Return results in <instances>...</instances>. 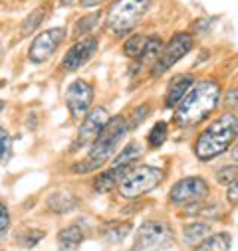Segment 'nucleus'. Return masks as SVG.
I'll return each instance as SVG.
<instances>
[{"label": "nucleus", "mask_w": 238, "mask_h": 251, "mask_svg": "<svg viewBox=\"0 0 238 251\" xmlns=\"http://www.w3.org/2000/svg\"><path fill=\"white\" fill-rule=\"evenodd\" d=\"M220 85L210 79L195 83L175 109V121L178 127H195L203 123L220 103Z\"/></svg>", "instance_id": "nucleus-1"}, {"label": "nucleus", "mask_w": 238, "mask_h": 251, "mask_svg": "<svg viewBox=\"0 0 238 251\" xmlns=\"http://www.w3.org/2000/svg\"><path fill=\"white\" fill-rule=\"evenodd\" d=\"M127 131H129V127H127L125 117H121V115L109 117L105 127L97 135V139L89 145L88 158L82 162H76L72 166V172L74 174H88V172L99 170L111 156H115V151H117L119 143L123 141V137L127 135Z\"/></svg>", "instance_id": "nucleus-2"}, {"label": "nucleus", "mask_w": 238, "mask_h": 251, "mask_svg": "<svg viewBox=\"0 0 238 251\" xmlns=\"http://www.w3.org/2000/svg\"><path fill=\"white\" fill-rule=\"evenodd\" d=\"M238 133V121L234 113H224L218 117L214 123H210L208 127L199 135L195 143V154L199 160H212L218 154L226 152L230 145H234Z\"/></svg>", "instance_id": "nucleus-3"}, {"label": "nucleus", "mask_w": 238, "mask_h": 251, "mask_svg": "<svg viewBox=\"0 0 238 251\" xmlns=\"http://www.w3.org/2000/svg\"><path fill=\"white\" fill-rule=\"evenodd\" d=\"M151 0H117L107 14V30L113 36H127L141 22Z\"/></svg>", "instance_id": "nucleus-4"}, {"label": "nucleus", "mask_w": 238, "mask_h": 251, "mask_svg": "<svg viewBox=\"0 0 238 251\" xmlns=\"http://www.w3.org/2000/svg\"><path fill=\"white\" fill-rule=\"evenodd\" d=\"M163 170L157 166H137V168H129L125 172V176L119 182V194L123 198H139L161 184L163 180Z\"/></svg>", "instance_id": "nucleus-5"}, {"label": "nucleus", "mask_w": 238, "mask_h": 251, "mask_svg": "<svg viewBox=\"0 0 238 251\" xmlns=\"http://www.w3.org/2000/svg\"><path fill=\"white\" fill-rule=\"evenodd\" d=\"M175 243L173 227L165 220H147L139 226L133 251H163Z\"/></svg>", "instance_id": "nucleus-6"}, {"label": "nucleus", "mask_w": 238, "mask_h": 251, "mask_svg": "<svg viewBox=\"0 0 238 251\" xmlns=\"http://www.w3.org/2000/svg\"><path fill=\"white\" fill-rule=\"evenodd\" d=\"M210 192L208 182L201 176H189L178 180L169 192V200L175 206H195L201 204Z\"/></svg>", "instance_id": "nucleus-7"}, {"label": "nucleus", "mask_w": 238, "mask_h": 251, "mask_svg": "<svg viewBox=\"0 0 238 251\" xmlns=\"http://www.w3.org/2000/svg\"><path fill=\"white\" fill-rule=\"evenodd\" d=\"M191 50H193V36H191V34H187V32L175 34V36L167 42V46H163V50H161V53H159V57H157V61H155L153 75H155V77L163 75L167 70H171V68L177 64L178 59H183Z\"/></svg>", "instance_id": "nucleus-8"}, {"label": "nucleus", "mask_w": 238, "mask_h": 251, "mask_svg": "<svg viewBox=\"0 0 238 251\" xmlns=\"http://www.w3.org/2000/svg\"><path fill=\"white\" fill-rule=\"evenodd\" d=\"M64 38H66V28H62V26L40 32V34L34 38L32 46H30L28 57L34 61V64H42V61L50 59V57L56 53L58 46L64 42Z\"/></svg>", "instance_id": "nucleus-9"}, {"label": "nucleus", "mask_w": 238, "mask_h": 251, "mask_svg": "<svg viewBox=\"0 0 238 251\" xmlns=\"http://www.w3.org/2000/svg\"><path fill=\"white\" fill-rule=\"evenodd\" d=\"M107 121H109L107 109L95 107V109L88 111L84 123L80 125V131H78V137H76V145L72 147V151H78V149H84V147L91 145L97 139V135L101 133V129L105 127Z\"/></svg>", "instance_id": "nucleus-10"}, {"label": "nucleus", "mask_w": 238, "mask_h": 251, "mask_svg": "<svg viewBox=\"0 0 238 251\" xmlns=\"http://www.w3.org/2000/svg\"><path fill=\"white\" fill-rule=\"evenodd\" d=\"M99 40L95 36H86L84 40H80L76 46H72L68 50V53L62 59V70L66 72H76L80 68H84L88 61L93 57V53L97 51Z\"/></svg>", "instance_id": "nucleus-11"}, {"label": "nucleus", "mask_w": 238, "mask_h": 251, "mask_svg": "<svg viewBox=\"0 0 238 251\" xmlns=\"http://www.w3.org/2000/svg\"><path fill=\"white\" fill-rule=\"evenodd\" d=\"M91 101H93V87L84 81V79H76L68 85L66 89V103H68V109L74 117H80V115H86L91 107Z\"/></svg>", "instance_id": "nucleus-12"}, {"label": "nucleus", "mask_w": 238, "mask_h": 251, "mask_svg": "<svg viewBox=\"0 0 238 251\" xmlns=\"http://www.w3.org/2000/svg\"><path fill=\"white\" fill-rule=\"evenodd\" d=\"M195 79L193 75L189 74H183V75H175L171 81H169V87H167V95H165V105L167 107H177L178 101H181L187 91L193 87Z\"/></svg>", "instance_id": "nucleus-13"}, {"label": "nucleus", "mask_w": 238, "mask_h": 251, "mask_svg": "<svg viewBox=\"0 0 238 251\" xmlns=\"http://www.w3.org/2000/svg\"><path fill=\"white\" fill-rule=\"evenodd\" d=\"M127 170H129V168H123V166H111L109 170L101 172V174L95 178V182H93L95 192H97V194H107V192H111L113 188L119 186V182H121V178L125 176Z\"/></svg>", "instance_id": "nucleus-14"}, {"label": "nucleus", "mask_w": 238, "mask_h": 251, "mask_svg": "<svg viewBox=\"0 0 238 251\" xmlns=\"http://www.w3.org/2000/svg\"><path fill=\"white\" fill-rule=\"evenodd\" d=\"M84 237L86 235H84V229L80 226H70V227L60 231L58 245H60V249H62V251H74V249L80 247V243L84 241Z\"/></svg>", "instance_id": "nucleus-15"}, {"label": "nucleus", "mask_w": 238, "mask_h": 251, "mask_svg": "<svg viewBox=\"0 0 238 251\" xmlns=\"http://www.w3.org/2000/svg\"><path fill=\"white\" fill-rule=\"evenodd\" d=\"M230 247H232L230 233L220 231V233H214V235L205 237L195 251H230Z\"/></svg>", "instance_id": "nucleus-16"}, {"label": "nucleus", "mask_w": 238, "mask_h": 251, "mask_svg": "<svg viewBox=\"0 0 238 251\" xmlns=\"http://www.w3.org/2000/svg\"><path fill=\"white\" fill-rule=\"evenodd\" d=\"M141 154H143L141 145H139L137 141H131V143H127V145L123 147V151H121V152L115 154V158H113V166L131 168V164H133L135 160H139V158H141Z\"/></svg>", "instance_id": "nucleus-17"}, {"label": "nucleus", "mask_w": 238, "mask_h": 251, "mask_svg": "<svg viewBox=\"0 0 238 251\" xmlns=\"http://www.w3.org/2000/svg\"><path fill=\"white\" fill-rule=\"evenodd\" d=\"M208 233H210V226L203 224V222H195V224H189L183 227V239L187 245H195V243L203 241L205 237H208Z\"/></svg>", "instance_id": "nucleus-18"}, {"label": "nucleus", "mask_w": 238, "mask_h": 251, "mask_svg": "<svg viewBox=\"0 0 238 251\" xmlns=\"http://www.w3.org/2000/svg\"><path fill=\"white\" fill-rule=\"evenodd\" d=\"M48 208L52 212H58V214H64V212H70L76 208V198L68 192H56L48 198Z\"/></svg>", "instance_id": "nucleus-19"}, {"label": "nucleus", "mask_w": 238, "mask_h": 251, "mask_svg": "<svg viewBox=\"0 0 238 251\" xmlns=\"http://www.w3.org/2000/svg\"><path fill=\"white\" fill-rule=\"evenodd\" d=\"M163 40L159 38V36H149L147 38V44H145V48H143V51H141V55H139V64H155V59L159 57V53H161V50H163Z\"/></svg>", "instance_id": "nucleus-20"}, {"label": "nucleus", "mask_w": 238, "mask_h": 251, "mask_svg": "<svg viewBox=\"0 0 238 251\" xmlns=\"http://www.w3.org/2000/svg\"><path fill=\"white\" fill-rule=\"evenodd\" d=\"M167 139H169V125L165 121H159L153 125V129L147 135V145L149 149H159Z\"/></svg>", "instance_id": "nucleus-21"}, {"label": "nucleus", "mask_w": 238, "mask_h": 251, "mask_svg": "<svg viewBox=\"0 0 238 251\" xmlns=\"http://www.w3.org/2000/svg\"><path fill=\"white\" fill-rule=\"evenodd\" d=\"M129 231H131V224H119V222H113L101 227V233L109 241H123L125 235H129Z\"/></svg>", "instance_id": "nucleus-22"}, {"label": "nucleus", "mask_w": 238, "mask_h": 251, "mask_svg": "<svg viewBox=\"0 0 238 251\" xmlns=\"http://www.w3.org/2000/svg\"><path fill=\"white\" fill-rule=\"evenodd\" d=\"M46 235L44 229H34V227H24L16 233V243L20 247H34L38 241H42Z\"/></svg>", "instance_id": "nucleus-23"}, {"label": "nucleus", "mask_w": 238, "mask_h": 251, "mask_svg": "<svg viewBox=\"0 0 238 251\" xmlns=\"http://www.w3.org/2000/svg\"><path fill=\"white\" fill-rule=\"evenodd\" d=\"M147 38H149V36H141V34L131 36V38L125 42V46H123V53H125L127 57H131V59H139V55H141V51H143V48H145V44H147Z\"/></svg>", "instance_id": "nucleus-24"}, {"label": "nucleus", "mask_w": 238, "mask_h": 251, "mask_svg": "<svg viewBox=\"0 0 238 251\" xmlns=\"http://www.w3.org/2000/svg\"><path fill=\"white\" fill-rule=\"evenodd\" d=\"M44 18H46V10L44 8H38V10H32L28 16H26V20L22 22V36H30L34 30H38L40 28V24L44 22Z\"/></svg>", "instance_id": "nucleus-25"}, {"label": "nucleus", "mask_w": 238, "mask_h": 251, "mask_svg": "<svg viewBox=\"0 0 238 251\" xmlns=\"http://www.w3.org/2000/svg\"><path fill=\"white\" fill-rule=\"evenodd\" d=\"M99 18H101V12H93V14H88L84 18H80L78 24H76V28H74V34L76 36H88L97 26Z\"/></svg>", "instance_id": "nucleus-26"}, {"label": "nucleus", "mask_w": 238, "mask_h": 251, "mask_svg": "<svg viewBox=\"0 0 238 251\" xmlns=\"http://www.w3.org/2000/svg\"><path fill=\"white\" fill-rule=\"evenodd\" d=\"M12 158V137L0 127V164H6Z\"/></svg>", "instance_id": "nucleus-27"}, {"label": "nucleus", "mask_w": 238, "mask_h": 251, "mask_svg": "<svg viewBox=\"0 0 238 251\" xmlns=\"http://www.w3.org/2000/svg\"><path fill=\"white\" fill-rule=\"evenodd\" d=\"M216 182H218V184H224V186L236 182V164H232V166H222V168L216 172Z\"/></svg>", "instance_id": "nucleus-28"}, {"label": "nucleus", "mask_w": 238, "mask_h": 251, "mask_svg": "<svg viewBox=\"0 0 238 251\" xmlns=\"http://www.w3.org/2000/svg\"><path fill=\"white\" fill-rule=\"evenodd\" d=\"M10 229V212L8 208L0 202V239H2Z\"/></svg>", "instance_id": "nucleus-29"}, {"label": "nucleus", "mask_w": 238, "mask_h": 251, "mask_svg": "<svg viewBox=\"0 0 238 251\" xmlns=\"http://www.w3.org/2000/svg\"><path fill=\"white\" fill-rule=\"evenodd\" d=\"M137 111V115L133 113V121H131V125H129V129H133V127H139V123L145 119V115L149 113V107L147 105H141L139 109H135Z\"/></svg>", "instance_id": "nucleus-30"}, {"label": "nucleus", "mask_w": 238, "mask_h": 251, "mask_svg": "<svg viewBox=\"0 0 238 251\" xmlns=\"http://www.w3.org/2000/svg\"><path fill=\"white\" fill-rule=\"evenodd\" d=\"M230 188H228V192H226V198H228V202L230 204H236V200H238V190H236V182H232V184H228Z\"/></svg>", "instance_id": "nucleus-31"}, {"label": "nucleus", "mask_w": 238, "mask_h": 251, "mask_svg": "<svg viewBox=\"0 0 238 251\" xmlns=\"http://www.w3.org/2000/svg\"><path fill=\"white\" fill-rule=\"evenodd\" d=\"M101 2H105V0H80V4L84 8H91V6H99Z\"/></svg>", "instance_id": "nucleus-32"}, {"label": "nucleus", "mask_w": 238, "mask_h": 251, "mask_svg": "<svg viewBox=\"0 0 238 251\" xmlns=\"http://www.w3.org/2000/svg\"><path fill=\"white\" fill-rule=\"evenodd\" d=\"M60 2H62L64 6H70V4H74V2H76V0H60Z\"/></svg>", "instance_id": "nucleus-33"}, {"label": "nucleus", "mask_w": 238, "mask_h": 251, "mask_svg": "<svg viewBox=\"0 0 238 251\" xmlns=\"http://www.w3.org/2000/svg\"><path fill=\"white\" fill-rule=\"evenodd\" d=\"M2 109H4V101H2V99H0V111H2Z\"/></svg>", "instance_id": "nucleus-34"}]
</instances>
